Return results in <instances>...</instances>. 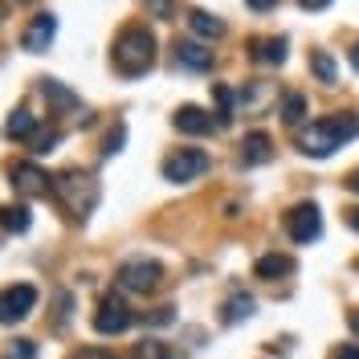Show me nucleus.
<instances>
[{
  "label": "nucleus",
  "instance_id": "nucleus-1",
  "mask_svg": "<svg viewBox=\"0 0 359 359\" xmlns=\"http://www.w3.org/2000/svg\"><path fill=\"white\" fill-rule=\"evenodd\" d=\"M111 62L123 78H139L156 66V37L151 29L143 25H127L118 37H114V49H111Z\"/></svg>",
  "mask_w": 359,
  "mask_h": 359
},
{
  "label": "nucleus",
  "instance_id": "nucleus-2",
  "mask_svg": "<svg viewBox=\"0 0 359 359\" xmlns=\"http://www.w3.org/2000/svg\"><path fill=\"white\" fill-rule=\"evenodd\" d=\"M49 192L57 196V204L74 221H86L94 212V204H98V180L90 172H82V168H66V172H57L49 180Z\"/></svg>",
  "mask_w": 359,
  "mask_h": 359
},
{
  "label": "nucleus",
  "instance_id": "nucleus-3",
  "mask_svg": "<svg viewBox=\"0 0 359 359\" xmlns=\"http://www.w3.org/2000/svg\"><path fill=\"white\" fill-rule=\"evenodd\" d=\"M355 135H359V114H331V118L311 123V131L298 135V147H302V156H311V159H327L335 147H343Z\"/></svg>",
  "mask_w": 359,
  "mask_h": 359
},
{
  "label": "nucleus",
  "instance_id": "nucleus-4",
  "mask_svg": "<svg viewBox=\"0 0 359 359\" xmlns=\"http://www.w3.org/2000/svg\"><path fill=\"white\" fill-rule=\"evenodd\" d=\"M208 163L212 159L204 156L201 147H180L172 156L163 159V180H172V184H192V180H201L208 172Z\"/></svg>",
  "mask_w": 359,
  "mask_h": 359
},
{
  "label": "nucleus",
  "instance_id": "nucleus-5",
  "mask_svg": "<svg viewBox=\"0 0 359 359\" xmlns=\"http://www.w3.org/2000/svg\"><path fill=\"white\" fill-rule=\"evenodd\" d=\"M163 282V269L159 262H147V257H131V262H123L118 266V286L131 294H151Z\"/></svg>",
  "mask_w": 359,
  "mask_h": 359
},
{
  "label": "nucleus",
  "instance_id": "nucleus-6",
  "mask_svg": "<svg viewBox=\"0 0 359 359\" xmlns=\"http://www.w3.org/2000/svg\"><path fill=\"white\" fill-rule=\"evenodd\" d=\"M286 233H290V241H298V245L318 241L323 237V212L314 204H294L290 212H286Z\"/></svg>",
  "mask_w": 359,
  "mask_h": 359
},
{
  "label": "nucleus",
  "instance_id": "nucleus-7",
  "mask_svg": "<svg viewBox=\"0 0 359 359\" xmlns=\"http://www.w3.org/2000/svg\"><path fill=\"white\" fill-rule=\"evenodd\" d=\"M131 323H135L131 306H127L123 298H114V294H107V298L98 302V311H94V331H98V335H123Z\"/></svg>",
  "mask_w": 359,
  "mask_h": 359
},
{
  "label": "nucleus",
  "instance_id": "nucleus-8",
  "mask_svg": "<svg viewBox=\"0 0 359 359\" xmlns=\"http://www.w3.org/2000/svg\"><path fill=\"white\" fill-rule=\"evenodd\" d=\"M33 306H37V286H29V282L0 290V323H21V318H29Z\"/></svg>",
  "mask_w": 359,
  "mask_h": 359
},
{
  "label": "nucleus",
  "instance_id": "nucleus-9",
  "mask_svg": "<svg viewBox=\"0 0 359 359\" xmlns=\"http://www.w3.org/2000/svg\"><path fill=\"white\" fill-rule=\"evenodd\" d=\"M8 184L17 188V196H49V176L37 163H8Z\"/></svg>",
  "mask_w": 359,
  "mask_h": 359
},
{
  "label": "nucleus",
  "instance_id": "nucleus-10",
  "mask_svg": "<svg viewBox=\"0 0 359 359\" xmlns=\"http://www.w3.org/2000/svg\"><path fill=\"white\" fill-rule=\"evenodd\" d=\"M53 37H57V17H53V13H37V17L29 21V29H25L21 45L29 53H45V49L53 45Z\"/></svg>",
  "mask_w": 359,
  "mask_h": 359
},
{
  "label": "nucleus",
  "instance_id": "nucleus-11",
  "mask_svg": "<svg viewBox=\"0 0 359 359\" xmlns=\"http://www.w3.org/2000/svg\"><path fill=\"white\" fill-rule=\"evenodd\" d=\"M273 159V139L266 131H253L241 139V163L245 168H257V163H269Z\"/></svg>",
  "mask_w": 359,
  "mask_h": 359
},
{
  "label": "nucleus",
  "instance_id": "nucleus-12",
  "mask_svg": "<svg viewBox=\"0 0 359 359\" xmlns=\"http://www.w3.org/2000/svg\"><path fill=\"white\" fill-rule=\"evenodd\" d=\"M172 127L184 135H208L212 131V114H204L201 107H180L176 118H172Z\"/></svg>",
  "mask_w": 359,
  "mask_h": 359
},
{
  "label": "nucleus",
  "instance_id": "nucleus-13",
  "mask_svg": "<svg viewBox=\"0 0 359 359\" xmlns=\"http://www.w3.org/2000/svg\"><path fill=\"white\" fill-rule=\"evenodd\" d=\"M176 62L184 69H212V49L201 41H176Z\"/></svg>",
  "mask_w": 359,
  "mask_h": 359
},
{
  "label": "nucleus",
  "instance_id": "nucleus-14",
  "mask_svg": "<svg viewBox=\"0 0 359 359\" xmlns=\"http://www.w3.org/2000/svg\"><path fill=\"white\" fill-rule=\"evenodd\" d=\"M188 29H192L196 37H204V41L224 37V21L221 17H212V13H204V8H192V13H188Z\"/></svg>",
  "mask_w": 359,
  "mask_h": 359
},
{
  "label": "nucleus",
  "instance_id": "nucleus-15",
  "mask_svg": "<svg viewBox=\"0 0 359 359\" xmlns=\"http://www.w3.org/2000/svg\"><path fill=\"white\" fill-rule=\"evenodd\" d=\"M41 94L49 98V107H57V111H78L82 107V98L74 90H66L57 78H41Z\"/></svg>",
  "mask_w": 359,
  "mask_h": 359
},
{
  "label": "nucleus",
  "instance_id": "nucleus-16",
  "mask_svg": "<svg viewBox=\"0 0 359 359\" xmlns=\"http://www.w3.org/2000/svg\"><path fill=\"white\" fill-rule=\"evenodd\" d=\"M253 273H257V278H266V282H278V278L294 273V262L286 257V253H266V257H257Z\"/></svg>",
  "mask_w": 359,
  "mask_h": 359
},
{
  "label": "nucleus",
  "instance_id": "nucleus-17",
  "mask_svg": "<svg viewBox=\"0 0 359 359\" xmlns=\"http://www.w3.org/2000/svg\"><path fill=\"white\" fill-rule=\"evenodd\" d=\"M253 62L282 66L286 62V37H262V41H253Z\"/></svg>",
  "mask_w": 359,
  "mask_h": 359
},
{
  "label": "nucleus",
  "instance_id": "nucleus-18",
  "mask_svg": "<svg viewBox=\"0 0 359 359\" xmlns=\"http://www.w3.org/2000/svg\"><path fill=\"white\" fill-rule=\"evenodd\" d=\"M29 224H33V217H29L25 204H4V208H0V229H4V233H25Z\"/></svg>",
  "mask_w": 359,
  "mask_h": 359
},
{
  "label": "nucleus",
  "instance_id": "nucleus-19",
  "mask_svg": "<svg viewBox=\"0 0 359 359\" xmlns=\"http://www.w3.org/2000/svg\"><path fill=\"white\" fill-rule=\"evenodd\" d=\"M33 131H37V114H29V111H13L8 123H4V135L8 139H29Z\"/></svg>",
  "mask_w": 359,
  "mask_h": 359
},
{
  "label": "nucleus",
  "instance_id": "nucleus-20",
  "mask_svg": "<svg viewBox=\"0 0 359 359\" xmlns=\"http://www.w3.org/2000/svg\"><path fill=\"white\" fill-rule=\"evenodd\" d=\"M311 69H314V78H318V82H323V86H335V62H331V53H327V49H314L311 53Z\"/></svg>",
  "mask_w": 359,
  "mask_h": 359
},
{
  "label": "nucleus",
  "instance_id": "nucleus-21",
  "mask_svg": "<svg viewBox=\"0 0 359 359\" xmlns=\"http://www.w3.org/2000/svg\"><path fill=\"white\" fill-rule=\"evenodd\" d=\"M253 306H257V302H253L249 294H233V298L224 302V323H241V318H249Z\"/></svg>",
  "mask_w": 359,
  "mask_h": 359
},
{
  "label": "nucleus",
  "instance_id": "nucleus-22",
  "mask_svg": "<svg viewBox=\"0 0 359 359\" xmlns=\"http://www.w3.org/2000/svg\"><path fill=\"white\" fill-rule=\"evenodd\" d=\"M212 98H217V127H229L233 123V90L212 86Z\"/></svg>",
  "mask_w": 359,
  "mask_h": 359
},
{
  "label": "nucleus",
  "instance_id": "nucleus-23",
  "mask_svg": "<svg viewBox=\"0 0 359 359\" xmlns=\"http://www.w3.org/2000/svg\"><path fill=\"white\" fill-rule=\"evenodd\" d=\"M57 139H62V135H57V127H49V131H33L25 143H33V156H49Z\"/></svg>",
  "mask_w": 359,
  "mask_h": 359
},
{
  "label": "nucleus",
  "instance_id": "nucleus-24",
  "mask_svg": "<svg viewBox=\"0 0 359 359\" xmlns=\"http://www.w3.org/2000/svg\"><path fill=\"white\" fill-rule=\"evenodd\" d=\"M302 114H306V98H302V94H286V102H282V118H286L290 127H298Z\"/></svg>",
  "mask_w": 359,
  "mask_h": 359
},
{
  "label": "nucleus",
  "instance_id": "nucleus-25",
  "mask_svg": "<svg viewBox=\"0 0 359 359\" xmlns=\"http://www.w3.org/2000/svg\"><path fill=\"white\" fill-rule=\"evenodd\" d=\"M143 8H147V17H159V21H172L180 8V0H143Z\"/></svg>",
  "mask_w": 359,
  "mask_h": 359
},
{
  "label": "nucleus",
  "instance_id": "nucleus-26",
  "mask_svg": "<svg viewBox=\"0 0 359 359\" xmlns=\"http://www.w3.org/2000/svg\"><path fill=\"white\" fill-rule=\"evenodd\" d=\"M4 359H37V347H33L29 339H17V343L4 347Z\"/></svg>",
  "mask_w": 359,
  "mask_h": 359
},
{
  "label": "nucleus",
  "instance_id": "nucleus-27",
  "mask_svg": "<svg viewBox=\"0 0 359 359\" xmlns=\"http://www.w3.org/2000/svg\"><path fill=\"white\" fill-rule=\"evenodd\" d=\"M135 359H172V351H168L159 339H147V343H139V355Z\"/></svg>",
  "mask_w": 359,
  "mask_h": 359
},
{
  "label": "nucleus",
  "instance_id": "nucleus-28",
  "mask_svg": "<svg viewBox=\"0 0 359 359\" xmlns=\"http://www.w3.org/2000/svg\"><path fill=\"white\" fill-rule=\"evenodd\" d=\"M123 139H127V127L118 123V127L107 135V147H102V156H114V151H123Z\"/></svg>",
  "mask_w": 359,
  "mask_h": 359
},
{
  "label": "nucleus",
  "instance_id": "nucleus-29",
  "mask_svg": "<svg viewBox=\"0 0 359 359\" xmlns=\"http://www.w3.org/2000/svg\"><path fill=\"white\" fill-rule=\"evenodd\" d=\"M69 359H118V355H111V351H98V347H86V351H78V355H69Z\"/></svg>",
  "mask_w": 359,
  "mask_h": 359
},
{
  "label": "nucleus",
  "instance_id": "nucleus-30",
  "mask_svg": "<svg viewBox=\"0 0 359 359\" xmlns=\"http://www.w3.org/2000/svg\"><path fill=\"white\" fill-rule=\"evenodd\" d=\"M249 8H253V13H269V8H273V4H278V0H245Z\"/></svg>",
  "mask_w": 359,
  "mask_h": 359
},
{
  "label": "nucleus",
  "instance_id": "nucleus-31",
  "mask_svg": "<svg viewBox=\"0 0 359 359\" xmlns=\"http://www.w3.org/2000/svg\"><path fill=\"white\" fill-rule=\"evenodd\" d=\"M298 4H302V8H311V13H318V8H327L331 0H298Z\"/></svg>",
  "mask_w": 359,
  "mask_h": 359
},
{
  "label": "nucleus",
  "instance_id": "nucleus-32",
  "mask_svg": "<svg viewBox=\"0 0 359 359\" xmlns=\"http://www.w3.org/2000/svg\"><path fill=\"white\" fill-rule=\"evenodd\" d=\"M347 224L359 233V204H355V208H347Z\"/></svg>",
  "mask_w": 359,
  "mask_h": 359
},
{
  "label": "nucleus",
  "instance_id": "nucleus-33",
  "mask_svg": "<svg viewBox=\"0 0 359 359\" xmlns=\"http://www.w3.org/2000/svg\"><path fill=\"white\" fill-rule=\"evenodd\" d=\"M335 359H359V347H343V351H335Z\"/></svg>",
  "mask_w": 359,
  "mask_h": 359
},
{
  "label": "nucleus",
  "instance_id": "nucleus-34",
  "mask_svg": "<svg viewBox=\"0 0 359 359\" xmlns=\"http://www.w3.org/2000/svg\"><path fill=\"white\" fill-rule=\"evenodd\" d=\"M347 57H351V69H355V74H359V41L351 45V53H347Z\"/></svg>",
  "mask_w": 359,
  "mask_h": 359
},
{
  "label": "nucleus",
  "instance_id": "nucleus-35",
  "mask_svg": "<svg viewBox=\"0 0 359 359\" xmlns=\"http://www.w3.org/2000/svg\"><path fill=\"white\" fill-rule=\"evenodd\" d=\"M347 188H351V192H359V172H351V176H347Z\"/></svg>",
  "mask_w": 359,
  "mask_h": 359
},
{
  "label": "nucleus",
  "instance_id": "nucleus-36",
  "mask_svg": "<svg viewBox=\"0 0 359 359\" xmlns=\"http://www.w3.org/2000/svg\"><path fill=\"white\" fill-rule=\"evenodd\" d=\"M351 331H355V335H359V311L351 314Z\"/></svg>",
  "mask_w": 359,
  "mask_h": 359
},
{
  "label": "nucleus",
  "instance_id": "nucleus-37",
  "mask_svg": "<svg viewBox=\"0 0 359 359\" xmlns=\"http://www.w3.org/2000/svg\"><path fill=\"white\" fill-rule=\"evenodd\" d=\"M4 17H8V4H4V0H0V21H4Z\"/></svg>",
  "mask_w": 359,
  "mask_h": 359
}]
</instances>
